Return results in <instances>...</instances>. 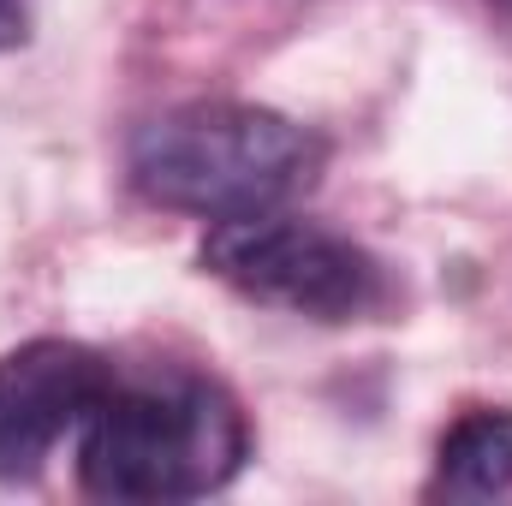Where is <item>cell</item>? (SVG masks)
I'll use <instances>...</instances> for the list:
<instances>
[{
	"label": "cell",
	"mask_w": 512,
	"mask_h": 506,
	"mask_svg": "<svg viewBox=\"0 0 512 506\" xmlns=\"http://www.w3.org/2000/svg\"><path fill=\"white\" fill-rule=\"evenodd\" d=\"M489 12H495V18H507V24H512V0H489Z\"/></svg>",
	"instance_id": "cell-7"
},
{
	"label": "cell",
	"mask_w": 512,
	"mask_h": 506,
	"mask_svg": "<svg viewBox=\"0 0 512 506\" xmlns=\"http://www.w3.org/2000/svg\"><path fill=\"white\" fill-rule=\"evenodd\" d=\"M30 42V0H0V54Z\"/></svg>",
	"instance_id": "cell-6"
},
{
	"label": "cell",
	"mask_w": 512,
	"mask_h": 506,
	"mask_svg": "<svg viewBox=\"0 0 512 506\" xmlns=\"http://www.w3.org/2000/svg\"><path fill=\"white\" fill-rule=\"evenodd\" d=\"M114 370L78 340H24L0 358V477L30 483L66 435L90 423Z\"/></svg>",
	"instance_id": "cell-4"
},
{
	"label": "cell",
	"mask_w": 512,
	"mask_h": 506,
	"mask_svg": "<svg viewBox=\"0 0 512 506\" xmlns=\"http://www.w3.org/2000/svg\"><path fill=\"white\" fill-rule=\"evenodd\" d=\"M203 268L227 280L239 298L292 310L310 322H364L387 304V268L346 233L292 215H245L215 221L203 239Z\"/></svg>",
	"instance_id": "cell-3"
},
{
	"label": "cell",
	"mask_w": 512,
	"mask_h": 506,
	"mask_svg": "<svg viewBox=\"0 0 512 506\" xmlns=\"http://www.w3.org/2000/svg\"><path fill=\"white\" fill-rule=\"evenodd\" d=\"M245 459L251 423L209 376L114 381L78 429V483L96 501H197L227 489Z\"/></svg>",
	"instance_id": "cell-1"
},
{
	"label": "cell",
	"mask_w": 512,
	"mask_h": 506,
	"mask_svg": "<svg viewBox=\"0 0 512 506\" xmlns=\"http://www.w3.org/2000/svg\"><path fill=\"white\" fill-rule=\"evenodd\" d=\"M131 185L173 215L245 221L304 197L322 173V143L256 102H185L131 137Z\"/></svg>",
	"instance_id": "cell-2"
},
{
	"label": "cell",
	"mask_w": 512,
	"mask_h": 506,
	"mask_svg": "<svg viewBox=\"0 0 512 506\" xmlns=\"http://www.w3.org/2000/svg\"><path fill=\"white\" fill-rule=\"evenodd\" d=\"M512 489V411L477 405L465 411L435 453V495L453 501H489Z\"/></svg>",
	"instance_id": "cell-5"
}]
</instances>
